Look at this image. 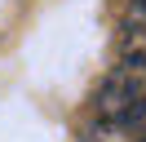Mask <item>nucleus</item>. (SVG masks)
<instances>
[{
    "label": "nucleus",
    "instance_id": "f257e3e1",
    "mask_svg": "<svg viewBox=\"0 0 146 142\" xmlns=\"http://www.w3.org/2000/svg\"><path fill=\"white\" fill-rule=\"evenodd\" d=\"M84 142H146V58H133L106 76L93 98Z\"/></svg>",
    "mask_w": 146,
    "mask_h": 142
},
{
    "label": "nucleus",
    "instance_id": "f03ea898",
    "mask_svg": "<svg viewBox=\"0 0 146 142\" xmlns=\"http://www.w3.org/2000/svg\"><path fill=\"white\" fill-rule=\"evenodd\" d=\"M133 5H137V9H142V13H146V0H133Z\"/></svg>",
    "mask_w": 146,
    "mask_h": 142
}]
</instances>
